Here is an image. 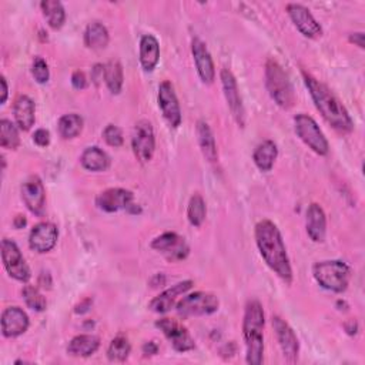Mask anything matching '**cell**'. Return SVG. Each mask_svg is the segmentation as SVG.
Listing matches in <instances>:
<instances>
[{
  "label": "cell",
  "mask_w": 365,
  "mask_h": 365,
  "mask_svg": "<svg viewBox=\"0 0 365 365\" xmlns=\"http://www.w3.org/2000/svg\"><path fill=\"white\" fill-rule=\"evenodd\" d=\"M0 146L6 150H16L21 146L18 125L9 119L0 120Z\"/></svg>",
  "instance_id": "obj_32"
},
{
  "label": "cell",
  "mask_w": 365,
  "mask_h": 365,
  "mask_svg": "<svg viewBox=\"0 0 365 365\" xmlns=\"http://www.w3.org/2000/svg\"><path fill=\"white\" fill-rule=\"evenodd\" d=\"M220 79H221L223 92H224L227 106H228L236 123L240 127H244V125H245V110H244V106H243L241 95H240L238 85H237V80H236L234 75L228 69H221Z\"/></svg>",
  "instance_id": "obj_11"
},
{
  "label": "cell",
  "mask_w": 365,
  "mask_h": 365,
  "mask_svg": "<svg viewBox=\"0 0 365 365\" xmlns=\"http://www.w3.org/2000/svg\"><path fill=\"white\" fill-rule=\"evenodd\" d=\"M197 137H199V144L204 159L210 163L218 162V150H217L214 134L210 126L204 120H200L197 123Z\"/></svg>",
  "instance_id": "obj_28"
},
{
  "label": "cell",
  "mask_w": 365,
  "mask_h": 365,
  "mask_svg": "<svg viewBox=\"0 0 365 365\" xmlns=\"http://www.w3.org/2000/svg\"><path fill=\"white\" fill-rule=\"evenodd\" d=\"M142 351H143V354H144L146 356H149V355H156V354L159 352V347H157L156 342L149 341V342H146V344L143 345Z\"/></svg>",
  "instance_id": "obj_42"
},
{
  "label": "cell",
  "mask_w": 365,
  "mask_h": 365,
  "mask_svg": "<svg viewBox=\"0 0 365 365\" xmlns=\"http://www.w3.org/2000/svg\"><path fill=\"white\" fill-rule=\"evenodd\" d=\"M344 328L348 335H355L358 332V322L355 319H349L344 324Z\"/></svg>",
  "instance_id": "obj_45"
},
{
  "label": "cell",
  "mask_w": 365,
  "mask_h": 365,
  "mask_svg": "<svg viewBox=\"0 0 365 365\" xmlns=\"http://www.w3.org/2000/svg\"><path fill=\"white\" fill-rule=\"evenodd\" d=\"M80 163L85 170L100 173V171H106L110 167V157L100 147L92 146L83 152L80 157Z\"/></svg>",
  "instance_id": "obj_26"
},
{
  "label": "cell",
  "mask_w": 365,
  "mask_h": 365,
  "mask_svg": "<svg viewBox=\"0 0 365 365\" xmlns=\"http://www.w3.org/2000/svg\"><path fill=\"white\" fill-rule=\"evenodd\" d=\"M278 157V147L273 140H265L260 143L253 154L254 164L258 170L267 173L274 167V163Z\"/></svg>",
  "instance_id": "obj_27"
},
{
  "label": "cell",
  "mask_w": 365,
  "mask_h": 365,
  "mask_svg": "<svg viewBox=\"0 0 365 365\" xmlns=\"http://www.w3.org/2000/svg\"><path fill=\"white\" fill-rule=\"evenodd\" d=\"M21 193L29 211L39 217L43 216L46 206V190L41 177L31 176L28 180H25L21 187Z\"/></svg>",
  "instance_id": "obj_16"
},
{
  "label": "cell",
  "mask_w": 365,
  "mask_h": 365,
  "mask_svg": "<svg viewBox=\"0 0 365 365\" xmlns=\"http://www.w3.org/2000/svg\"><path fill=\"white\" fill-rule=\"evenodd\" d=\"M302 78L305 88L308 89L312 102L324 120L341 134L351 133L354 130V122L342 102L328 89V86L311 75L302 72Z\"/></svg>",
  "instance_id": "obj_2"
},
{
  "label": "cell",
  "mask_w": 365,
  "mask_h": 365,
  "mask_svg": "<svg viewBox=\"0 0 365 365\" xmlns=\"http://www.w3.org/2000/svg\"><path fill=\"white\" fill-rule=\"evenodd\" d=\"M160 60V45L153 35L140 39V65L144 72H153Z\"/></svg>",
  "instance_id": "obj_24"
},
{
  "label": "cell",
  "mask_w": 365,
  "mask_h": 365,
  "mask_svg": "<svg viewBox=\"0 0 365 365\" xmlns=\"http://www.w3.org/2000/svg\"><path fill=\"white\" fill-rule=\"evenodd\" d=\"M265 88L275 102L284 110H290L295 103L292 83L285 70L275 60H268L265 65Z\"/></svg>",
  "instance_id": "obj_5"
},
{
  "label": "cell",
  "mask_w": 365,
  "mask_h": 365,
  "mask_svg": "<svg viewBox=\"0 0 365 365\" xmlns=\"http://www.w3.org/2000/svg\"><path fill=\"white\" fill-rule=\"evenodd\" d=\"M59 240V230L53 223L42 221L36 224L29 234V247L39 253L46 254L55 248Z\"/></svg>",
  "instance_id": "obj_17"
},
{
  "label": "cell",
  "mask_w": 365,
  "mask_h": 365,
  "mask_svg": "<svg viewBox=\"0 0 365 365\" xmlns=\"http://www.w3.org/2000/svg\"><path fill=\"white\" fill-rule=\"evenodd\" d=\"M32 75L35 78V80L39 85H46L51 79V70H49V65L43 58H35L33 63H32Z\"/></svg>",
  "instance_id": "obj_37"
},
{
  "label": "cell",
  "mask_w": 365,
  "mask_h": 365,
  "mask_svg": "<svg viewBox=\"0 0 365 365\" xmlns=\"http://www.w3.org/2000/svg\"><path fill=\"white\" fill-rule=\"evenodd\" d=\"M254 237L260 255L268 268L285 284H291L292 267L278 227L270 220H261L255 226Z\"/></svg>",
  "instance_id": "obj_1"
},
{
  "label": "cell",
  "mask_w": 365,
  "mask_h": 365,
  "mask_svg": "<svg viewBox=\"0 0 365 365\" xmlns=\"http://www.w3.org/2000/svg\"><path fill=\"white\" fill-rule=\"evenodd\" d=\"M2 261L8 274L21 282H28L32 277L31 268L18 247V244L11 238L2 240Z\"/></svg>",
  "instance_id": "obj_8"
},
{
  "label": "cell",
  "mask_w": 365,
  "mask_h": 365,
  "mask_svg": "<svg viewBox=\"0 0 365 365\" xmlns=\"http://www.w3.org/2000/svg\"><path fill=\"white\" fill-rule=\"evenodd\" d=\"M218 307H220L218 297L206 291H196V292L187 294L176 305L179 315L184 318L211 315L216 311H218Z\"/></svg>",
  "instance_id": "obj_7"
},
{
  "label": "cell",
  "mask_w": 365,
  "mask_h": 365,
  "mask_svg": "<svg viewBox=\"0 0 365 365\" xmlns=\"http://www.w3.org/2000/svg\"><path fill=\"white\" fill-rule=\"evenodd\" d=\"M312 275L317 284L324 290L341 294L348 288L352 274L347 263L341 260H327L314 264Z\"/></svg>",
  "instance_id": "obj_4"
},
{
  "label": "cell",
  "mask_w": 365,
  "mask_h": 365,
  "mask_svg": "<svg viewBox=\"0 0 365 365\" xmlns=\"http://www.w3.org/2000/svg\"><path fill=\"white\" fill-rule=\"evenodd\" d=\"M0 85H2V99H0V103L5 105L6 100H8V96H9V89H8V82L5 79V76L0 78Z\"/></svg>",
  "instance_id": "obj_46"
},
{
  "label": "cell",
  "mask_w": 365,
  "mask_h": 365,
  "mask_svg": "<svg viewBox=\"0 0 365 365\" xmlns=\"http://www.w3.org/2000/svg\"><path fill=\"white\" fill-rule=\"evenodd\" d=\"M0 327H2L4 337L16 338L23 335L29 329L31 319L29 315L21 307H8L2 312Z\"/></svg>",
  "instance_id": "obj_18"
},
{
  "label": "cell",
  "mask_w": 365,
  "mask_h": 365,
  "mask_svg": "<svg viewBox=\"0 0 365 365\" xmlns=\"http://www.w3.org/2000/svg\"><path fill=\"white\" fill-rule=\"evenodd\" d=\"M26 224H28V221H26L25 216H18V217L14 220V226H15L18 230L23 228Z\"/></svg>",
  "instance_id": "obj_47"
},
{
  "label": "cell",
  "mask_w": 365,
  "mask_h": 365,
  "mask_svg": "<svg viewBox=\"0 0 365 365\" xmlns=\"http://www.w3.org/2000/svg\"><path fill=\"white\" fill-rule=\"evenodd\" d=\"M156 327L164 334L177 352H189L196 348V341L189 329L176 319L160 318L156 321Z\"/></svg>",
  "instance_id": "obj_10"
},
{
  "label": "cell",
  "mask_w": 365,
  "mask_h": 365,
  "mask_svg": "<svg viewBox=\"0 0 365 365\" xmlns=\"http://www.w3.org/2000/svg\"><path fill=\"white\" fill-rule=\"evenodd\" d=\"M22 295H23V300L26 302V305L29 308H32L33 311H38V312H42L46 310L48 307V301L46 298L43 297V294L33 285H25L23 290H22Z\"/></svg>",
  "instance_id": "obj_36"
},
{
  "label": "cell",
  "mask_w": 365,
  "mask_h": 365,
  "mask_svg": "<svg viewBox=\"0 0 365 365\" xmlns=\"http://www.w3.org/2000/svg\"><path fill=\"white\" fill-rule=\"evenodd\" d=\"M90 307H92V300H90V298H86V300H83L79 305H76L75 312H76V314H85V312L89 311Z\"/></svg>",
  "instance_id": "obj_44"
},
{
  "label": "cell",
  "mask_w": 365,
  "mask_h": 365,
  "mask_svg": "<svg viewBox=\"0 0 365 365\" xmlns=\"http://www.w3.org/2000/svg\"><path fill=\"white\" fill-rule=\"evenodd\" d=\"M33 142L39 147H48L51 144V133L46 129H38L33 134Z\"/></svg>",
  "instance_id": "obj_39"
},
{
  "label": "cell",
  "mask_w": 365,
  "mask_h": 365,
  "mask_svg": "<svg viewBox=\"0 0 365 365\" xmlns=\"http://www.w3.org/2000/svg\"><path fill=\"white\" fill-rule=\"evenodd\" d=\"M103 139L112 147H120L123 144V142H125L122 129L115 126V125L106 126V129L103 130Z\"/></svg>",
  "instance_id": "obj_38"
},
{
  "label": "cell",
  "mask_w": 365,
  "mask_h": 365,
  "mask_svg": "<svg viewBox=\"0 0 365 365\" xmlns=\"http://www.w3.org/2000/svg\"><path fill=\"white\" fill-rule=\"evenodd\" d=\"M207 217V207H206V201L204 199L196 193L191 196L190 201H189V207H187V218L190 221L191 226L194 227H201V224L204 223Z\"/></svg>",
  "instance_id": "obj_35"
},
{
  "label": "cell",
  "mask_w": 365,
  "mask_h": 365,
  "mask_svg": "<svg viewBox=\"0 0 365 365\" xmlns=\"http://www.w3.org/2000/svg\"><path fill=\"white\" fill-rule=\"evenodd\" d=\"M152 248L162 253L169 261H181L187 258L190 247L177 233H164L152 241Z\"/></svg>",
  "instance_id": "obj_13"
},
{
  "label": "cell",
  "mask_w": 365,
  "mask_h": 365,
  "mask_svg": "<svg viewBox=\"0 0 365 365\" xmlns=\"http://www.w3.org/2000/svg\"><path fill=\"white\" fill-rule=\"evenodd\" d=\"M287 14L292 21L294 26L300 31V33L308 39H318L322 36V28L312 16L308 8L300 4H288Z\"/></svg>",
  "instance_id": "obj_14"
},
{
  "label": "cell",
  "mask_w": 365,
  "mask_h": 365,
  "mask_svg": "<svg viewBox=\"0 0 365 365\" xmlns=\"http://www.w3.org/2000/svg\"><path fill=\"white\" fill-rule=\"evenodd\" d=\"M43 16L46 18L49 26L55 31H59L66 22V12L65 8L58 0H45L41 4Z\"/></svg>",
  "instance_id": "obj_31"
},
{
  "label": "cell",
  "mask_w": 365,
  "mask_h": 365,
  "mask_svg": "<svg viewBox=\"0 0 365 365\" xmlns=\"http://www.w3.org/2000/svg\"><path fill=\"white\" fill-rule=\"evenodd\" d=\"M14 115H15V120H16L18 127L23 132H29L36 122V105H35V102L29 96L21 95L15 100Z\"/></svg>",
  "instance_id": "obj_23"
},
{
  "label": "cell",
  "mask_w": 365,
  "mask_h": 365,
  "mask_svg": "<svg viewBox=\"0 0 365 365\" xmlns=\"http://www.w3.org/2000/svg\"><path fill=\"white\" fill-rule=\"evenodd\" d=\"M273 328L284 358L288 362H295L300 354V342L294 329L278 315L273 317Z\"/></svg>",
  "instance_id": "obj_15"
},
{
  "label": "cell",
  "mask_w": 365,
  "mask_h": 365,
  "mask_svg": "<svg viewBox=\"0 0 365 365\" xmlns=\"http://www.w3.org/2000/svg\"><path fill=\"white\" fill-rule=\"evenodd\" d=\"M83 126H85V120L80 115L69 113L59 119L58 132H59L60 137H63L65 140H69V139L78 137L82 133Z\"/></svg>",
  "instance_id": "obj_30"
},
{
  "label": "cell",
  "mask_w": 365,
  "mask_h": 365,
  "mask_svg": "<svg viewBox=\"0 0 365 365\" xmlns=\"http://www.w3.org/2000/svg\"><path fill=\"white\" fill-rule=\"evenodd\" d=\"M349 42L358 46L359 49H364V33L362 32H355L349 36Z\"/></svg>",
  "instance_id": "obj_43"
},
{
  "label": "cell",
  "mask_w": 365,
  "mask_h": 365,
  "mask_svg": "<svg viewBox=\"0 0 365 365\" xmlns=\"http://www.w3.org/2000/svg\"><path fill=\"white\" fill-rule=\"evenodd\" d=\"M294 129L301 142L318 156H327L329 153V144L317 122L304 113L294 117Z\"/></svg>",
  "instance_id": "obj_6"
},
{
  "label": "cell",
  "mask_w": 365,
  "mask_h": 365,
  "mask_svg": "<svg viewBox=\"0 0 365 365\" xmlns=\"http://www.w3.org/2000/svg\"><path fill=\"white\" fill-rule=\"evenodd\" d=\"M264 325L265 315L260 301L250 300L244 310L243 337L245 342V361L260 365L264 359Z\"/></svg>",
  "instance_id": "obj_3"
},
{
  "label": "cell",
  "mask_w": 365,
  "mask_h": 365,
  "mask_svg": "<svg viewBox=\"0 0 365 365\" xmlns=\"http://www.w3.org/2000/svg\"><path fill=\"white\" fill-rule=\"evenodd\" d=\"M134 196L126 189H107L96 197V206L105 213H117L127 210L133 204Z\"/></svg>",
  "instance_id": "obj_19"
},
{
  "label": "cell",
  "mask_w": 365,
  "mask_h": 365,
  "mask_svg": "<svg viewBox=\"0 0 365 365\" xmlns=\"http://www.w3.org/2000/svg\"><path fill=\"white\" fill-rule=\"evenodd\" d=\"M132 149L136 159L143 164L153 159L156 150V136L149 120H140L136 123L132 136Z\"/></svg>",
  "instance_id": "obj_9"
},
{
  "label": "cell",
  "mask_w": 365,
  "mask_h": 365,
  "mask_svg": "<svg viewBox=\"0 0 365 365\" xmlns=\"http://www.w3.org/2000/svg\"><path fill=\"white\" fill-rule=\"evenodd\" d=\"M100 348V338L93 334H80L72 338L68 345V354L73 356H92Z\"/></svg>",
  "instance_id": "obj_25"
},
{
  "label": "cell",
  "mask_w": 365,
  "mask_h": 365,
  "mask_svg": "<svg viewBox=\"0 0 365 365\" xmlns=\"http://www.w3.org/2000/svg\"><path fill=\"white\" fill-rule=\"evenodd\" d=\"M72 85H73V88H75L76 90H83V89H86V86H88V78H86V75H85L83 72H80V70H76V72L72 75Z\"/></svg>",
  "instance_id": "obj_40"
},
{
  "label": "cell",
  "mask_w": 365,
  "mask_h": 365,
  "mask_svg": "<svg viewBox=\"0 0 365 365\" xmlns=\"http://www.w3.org/2000/svg\"><path fill=\"white\" fill-rule=\"evenodd\" d=\"M123 68L119 60H110L105 66V82L112 95H120L123 89Z\"/></svg>",
  "instance_id": "obj_33"
},
{
  "label": "cell",
  "mask_w": 365,
  "mask_h": 365,
  "mask_svg": "<svg viewBox=\"0 0 365 365\" xmlns=\"http://www.w3.org/2000/svg\"><path fill=\"white\" fill-rule=\"evenodd\" d=\"M305 228L308 237L314 243H324L327 236V216L324 208L317 204L311 203L307 208L305 214Z\"/></svg>",
  "instance_id": "obj_22"
},
{
  "label": "cell",
  "mask_w": 365,
  "mask_h": 365,
  "mask_svg": "<svg viewBox=\"0 0 365 365\" xmlns=\"http://www.w3.org/2000/svg\"><path fill=\"white\" fill-rule=\"evenodd\" d=\"M132 352V344L127 337L117 335L112 339L109 348H107V358L112 362H125Z\"/></svg>",
  "instance_id": "obj_34"
},
{
  "label": "cell",
  "mask_w": 365,
  "mask_h": 365,
  "mask_svg": "<svg viewBox=\"0 0 365 365\" xmlns=\"http://www.w3.org/2000/svg\"><path fill=\"white\" fill-rule=\"evenodd\" d=\"M92 80L99 85L100 80H105V66L102 65H96L93 72H92Z\"/></svg>",
  "instance_id": "obj_41"
},
{
  "label": "cell",
  "mask_w": 365,
  "mask_h": 365,
  "mask_svg": "<svg viewBox=\"0 0 365 365\" xmlns=\"http://www.w3.org/2000/svg\"><path fill=\"white\" fill-rule=\"evenodd\" d=\"M157 102H159V107L163 113V117L166 119L169 126H171L173 129H177L183 120L181 107H180L174 86L169 80H164L160 83Z\"/></svg>",
  "instance_id": "obj_12"
},
{
  "label": "cell",
  "mask_w": 365,
  "mask_h": 365,
  "mask_svg": "<svg viewBox=\"0 0 365 365\" xmlns=\"http://www.w3.org/2000/svg\"><path fill=\"white\" fill-rule=\"evenodd\" d=\"M110 36L107 28L100 22L88 25L85 31V45L93 51H102L109 45Z\"/></svg>",
  "instance_id": "obj_29"
},
{
  "label": "cell",
  "mask_w": 365,
  "mask_h": 365,
  "mask_svg": "<svg viewBox=\"0 0 365 365\" xmlns=\"http://www.w3.org/2000/svg\"><path fill=\"white\" fill-rule=\"evenodd\" d=\"M191 53L201 82L204 85H211L216 79V66L206 43L199 38H194L191 41Z\"/></svg>",
  "instance_id": "obj_20"
},
{
  "label": "cell",
  "mask_w": 365,
  "mask_h": 365,
  "mask_svg": "<svg viewBox=\"0 0 365 365\" xmlns=\"http://www.w3.org/2000/svg\"><path fill=\"white\" fill-rule=\"evenodd\" d=\"M193 285H194V282H193L191 280L180 281V282L171 285L170 288L164 290L160 295L154 297V298L150 301L149 308H150L153 312H156V314H166V312H169V311L174 307L177 298H179L180 295H184L189 290H191Z\"/></svg>",
  "instance_id": "obj_21"
}]
</instances>
